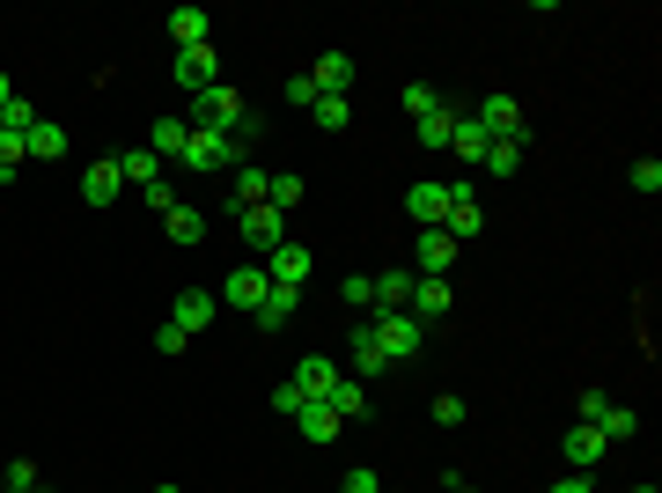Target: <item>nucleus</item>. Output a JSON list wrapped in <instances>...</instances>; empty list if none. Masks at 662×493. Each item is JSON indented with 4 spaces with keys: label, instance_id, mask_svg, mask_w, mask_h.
Listing matches in <instances>:
<instances>
[{
    "label": "nucleus",
    "instance_id": "nucleus-1",
    "mask_svg": "<svg viewBox=\"0 0 662 493\" xmlns=\"http://www.w3.org/2000/svg\"><path fill=\"white\" fill-rule=\"evenodd\" d=\"M192 125H199V133H244V125H250V103L236 97L228 81H214L206 97H192Z\"/></svg>",
    "mask_w": 662,
    "mask_h": 493
},
{
    "label": "nucleus",
    "instance_id": "nucleus-2",
    "mask_svg": "<svg viewBox=\"0 0 662 493\" xmlns=\"http://www.w3.org/2000/svg\"><path fill=\"white\" fill-rule=\"evenodd\" d=\"M368 332H375V346H383V361H413L419 339H427L413 310H368Z\"/></svg>",
    "mask_w": 662,
    "mask_h": 493
},
{
    "label": "nucleus",
    "instance_id": "nucleus-3",
    "mask_svg": "<svg viewBox=\"0 0 662 493\" xmlns=\"http://www.w3.org/2000/svg\"><path fill=\"white\" fill-rule=\"evenodd\" d=\"M236 148H244L236 133H199V125H192V141H184L177 163H184L192 177H221V170H236Z\"/></svg>",
    "mask_w": 662,
    "mask_h": 493
},
{
    "label": "nucleus",
    "instance_id": "nucleus-4",
    "mask_svg": "<svg viewBox=\"0 0 662 493\" xmlns=\"http://www.w3.org/2000/svg\"><path fill=\"white\" fill-rule=\"evenodd\" d=\"M464 258V244L449 236V228H419V244H413V266H419V280H449V266Z\"/></svg>",
    "mask_w": 662,
    "mask_h": 493
},
{
    "label": "nucleus",
    "instance_id": "nucleus-5",
    "mask_svg": "<svg viewBox=\"0 0 662 493\" xmlns=\"http://www.w3.org/2000/svg\"><path fill=\"white\" fill-rule=\"evenodd\" d=\"M214 81H221V52L214 45H184L177 52V89H184V97H206Z\"/></svg>",
    "mask_w": 662,
    "mask_h": 493
},
{
    "label": "nucleus",
    "instance_id": "nucleus-6",
    "mask_svg": "<svg viewBox=\"0 0 662 493\" xmlns=\"http://www.w3.org/2000/svg\"><path fill=\"white\" fill-rule=\"evenodd\" d=\"M441 228H449L457 244H479V228H486V206L471 199V177H464V184H449V214H441Z\"/></svg>",
    "mask_w": 662,
    "mask_h": 493
},
{
    "label": "nucleus",
    "instance_id": "nucleus-7",
    "mask_svg": "<svg viewBox=\"0 0 662 493\" xmlns=\"http://www.w3.org/2000/svg\"><path fill=\"white\" fill-rule=\"evenodd\" d=\"M471 119L486 125L493 141H530V125H523V103H515V97H479V111H471Z\"/></svg>",
    "mask_w": 662,
    "mask_h": 493
},
{
    "label": "nucleus",
    "instance_id": "nucleus-8",
    "mask_svg": "<svg viewBox=\"0 0 662 493\" xmlns=\"http://www.w3.org/2000/svg\"><path fill=\"white\" fill-rule=\"evenodd\" d=\"M236 236H244L250 250H280V244H288V214H272V206H244V214H236Z\"/></svg>",
    "mask_w": 662,
    "mask_h": 493
},
{
    "label": "nucleus",
    "instance_id": "nucleus-9",
    "mask_svg": "<svg viewBox=\"0 0 662 493\" xmlns=\"http://www.w3.org/2000/svg\"><path fill=\"white\" fill-rule=\"evenodd\" d=\"M266 266H236L228 272V288H221V302H228V310H236V317H258V302H266Z\"/></svg>",
    "mask_w": 662,
    "mask_h": 493
},
{
    "label": "nucleus",
    "instance_id": "nucleus-10",
    "mask_svg": "<svg viewBox=\"0 0 662 493\" xmlns=\"http://www.w3.org/2000/svg\"><path fill=\"white\" fill-rule=\"evenodd\" d=\"M310 272H317V258H310V250L294 244V236H288L280 250H266V280H272V288H302Z\"/></svg>",
    "mask_w": 662,
    "mask_h": 493
},
{
    "label": "nucleus",
    "instance_id": "nucleus-11",
    "mask_svg": "<svg viewBox=\"0 0 662 493\" xmlns=\"http://www.w3.org/2000/svg\"><path fill=\"white\" fill-rule=\"evenodd\" d=\"M310 89L317 97H346L354 89V52H324L317 67H310Z\"/></svg>",
    "mask_w": 662,
    "mask_h": 493
},
{
    "label": "nucleus",
    "instance_id": "nucleus-12",
    "mask_svg": "<svg viewBox=\"0 0 662 493\" xmlns=\"http://www.w3.org/2000/svg\"><path fill=\"white\" fill-rule=\"evenodd\" d=\"M119 192H125V170H119V155H111V163H89V170H81V199H89V206H111Z\"/></svg>",
    "mask_w": 662,
    "mask_h": 493
},
{
    "label": "nucleus",
    "instance_id": "nucleus-13",
    "mask_svg": "<svg viewBox=\"0 0 662 493\" xmlns=\"http://www.w3.org/2000/svg\"><path fill=\"white\" fill-rule=\"evenodd\" d=\"M214 310H221V295H206V288H184V295H177V317H170V324L199 339V332L214 324Z\"/></svg>",
    "mask_w": 662,
    "mask_h": 493
},
{
    "label": "nucleus",
    "instance_id": "nucleus-14",
    "mask_svg": "<svg viewBox=\"0 0 662 493\" xmlns=\"http://www.w3.org/2000/svg\"><path fill=\"white\" fill-rule=\"evenodd\" d=\"M405 214H413L419 228H441V214H449V184H413V192H405Z\"/></svg>",
    "mask_w": 662,
    "mask_h": 493
},
{
    "label": "nucleus",
    "instance_id": "nucleus-15",
    "mask_svg": "<svg viewBox=\"0 0 662 493\" xmlns=\"http://www.w3.org/2000/svg\"><path fill=\"white\" fill-rule=\"evenodd\" d=\"M294 427H302V442H332V435H339L346 419L332 413L324 397H302V413H294Z\"/></svg>",
    "mask_w": 662,
    "mask_h": 493
},
{
    "label": "nucleus",
    "instance_id": "nucleus-16",
    "mask_svg": "<svg viewBox=\"0 0 662 493\" xmlns=\"http://www.w3.org/2000/svg\"><path fill=\"white\" fill-rule=\"evenodd\" d=\"M449 148L464 155V163H486V148H493V133L479 119H471V111H457V125H449Z\"/></svg>",
    "mask_w": 662,
    "mask_h": 493
},
{
    "label": "nucleus",
    "instance_id": "nucleus-17",
    "mask_svg": "<svg viewBox=\"0 0 662 493\" xmlns=\"http://www.w3.org/2000/svg\"><path fill=\"white\" fill-rule=\"evenodd\" d=\"M604 449H611V442H604V435L582 419V427L566 435V471H596V464H604Z\"/></svg>",
    "mask_w": 662,
    "mask_h": 493
},
{
    "label": "nucleus",
    "instance_id": "nucleus-18",
    "mask_svg": "<svg viewBox=\"0 0 662 493\" xmlns=\"http://www.w3.org/2000/svg\"><path fill=\"white\" fill-rule=\"evenodd\" d=\"M162 236H170L177 250H192L199 236H206V214H199V206H184V199H177L170 214H162Z\"/></svg>",
    "mask_w": 662,
    "mask_h": 493
},
{
    "label": "nucleus",
    "instance_id": "nucleus-19",
    "mask_svg": "<svg viewBox=\"0 0 662 493\" xmlns=\"http://www.w3.org/2000/svg\"><path fill=\"white\" fill-rule=\"evenodd\" d=\"M23 148H30V163H59V155H67V125H59V119H37Z\"/></svg>",
    "mask_w": 662,
    "mask_h": 493
},
{
    "label": "nucleus",
    "instance_id": "nucleus-20",
    "mask_svg": "<svg viewBox=\"0 0 662 493\" xmlns=\"http://www.w3.org/2000/svg\"><path fill=\"white\" fill-rule=\"evenodd\" d=\"M184 141H192V119H155V125H147V148L162 155V163H177Z\"/></svg>",
    "mask_w": 662,
    "mask_h": 493
},
{
    "label": "nucleus",
    "instance_id": "nucleus-21",
    "mask_svg": "<svg viewBox=\"0 0 662 493\" xmlns=\"http://www.w3.org/2000/svg\"><path fill=\"white\" fill-rule=\"evenodd\" d=\"M272 177L258 170V163H236V199H228V214H244V206H266Z\"/></svg>",
    "mask_w": 662,
    "mask_h": 493
},
{
    "label": "nucleus",
    "instance_id": "nucleus-22",
    "mask_svg": "<svg viewBox=\"0 0 662 493\" xmlns=\"http://www.w3.org/2000/svg\"><path fill=\"white\" fill-rule=\"evenodd\" d=\"M449 125H457V103H435L427 119H413V141L419 148H449Z\"/></svg>",
    "mask_w": 662,
    "mask_h": 493
},
{
    "label": "nucleus",
    "instance_id": "nucleus-23",
    "mask_svg": "<svg viewBox=\"0 0 662 493\" xmlns=\"http://www.w3.org/2000/svg\"><path fill=\"white\" fill-rule=\"evenodd\" d=\"M413 317H449V280H419L413 272V302H405Z\"/></svg>",
    "mask_w": 662,
    "mask_h": 493
},
{
    "label": "nucleus",
    "instance_id": "nucleus-24",
    "mask_svg": "<svg viewBox=\"0 0 662 493\" xmlns=\"http://www.w3.org/2000/svg\"><path fill=\"white\" fill-rule=\"evenodd\" d=\"M332 383H339V369H332L324 354H310V361L294 369V391H302V397H332Z\"/></svg>",
    "mask_w": 662,
    "mask_h": 493
},
{
    "label": "nucleus",
    "instance_id": "nucleus-25",
    "mask_svg": "<svg viewBox=\"0 0 662 493\" xmlns=\"http://www.w3.org/2000/svg\"><path fill=\"white\" fill-rule=\"evenodd\" d=\"M413 302V272L391 266V272H375V310H405Z\"/></svg>",
    "mask_w": 662,
    "mask_h": 493
},
{
    "label": "nucleus",
    "instance_id": "nucleus-26",
    "mask_svg": "<svg viewBox=\"0 0 662 493\" xmlns=\"http://www.w3.org/2000/svg\"><path fill=\"white\" fill-rule=\"evenodd\" d=\"M206 30H214V15H206V8H177V15H170L177 52H184V45H206Z\"/></svg>",
    "mask_w": 662,
    "mask_h": 493
},
{
    "label": "nucleus",
    "instance_id": "nucleus-27",
    "mask_svg": "<svg viewBox=\"0 0 662 493\" xmlns=\"http://www.w3.org/2000/svg\"><path fill=\"white\" fill-rule=\"evenodd\" d=\"M119 170H125V184H141V192H147V184H162V155L133 148V155H119Z\"/></svg>",
    "mask_w": 662,
    "mask_h": 493
},
{
    "label": "nucleus",
    "instance_id": "nucleus-28",
    "mask_svg": "<svg viewBox=\"0 0 662 493\" xmlns=\"http://www.w3.org/2000/svg\"><path fill=\"white\" fill-rule=\"evenodd\" d=\"M294 302H302V288H266V302H258V324H266V332H280V324L294 317Z\"/></svg>",
    "mask_w": 662,
    "mask_h": 493
},
{
    "label": "nucleus",
    "instance_id": "nucleus-29",
    "mask_svg": "<svg viewBox=\"0 0 662 493\" xmlns=\"http://www.w3.org/2000/svg\"><path fill=\"white\" fill-rule=\"evenodd\" d=\"M354 369H361V376H383V369H391V361H383V346H375V332H368V317L354 324Z\"/></svg>",
    "mask_w": 662,
    "mask_h": 493
},
{
    "label": "nucleus",
    "instance_id": "nucleus-30",
    "mask_svg": "<svg viewBox=\"0 0 662 493\" xmlns=\"http://www.w3.org/2000/svg\"><path fill=\"white\" fill-rule=\"evenodd\" d=\"M324 405H332L339 419H368V391H361V383H346V376L332 383V397H324Z\"/></svg>",
    "mask_w": 662,
    "mask_h": 493
},
{
    "label": "nucleus",
    "instance_id": "nucleus-31",
    "mask_svg": "<svg viewBox=\"0 0 662 493\" xmlns=\"http://www.w3.org/2000/svg\"><path fill=\"white\" fill-rule=\"evenodd\" d=\"M310 119H317L324 133H346V125H354V103H346V97H317V103H310Z\"/></svg>",
    "mask_w": 662,
    "mask_h": 493
},
{
    "label": "nucleus",
    "instance_id": "nucleus-32",
    "mask_svg": "<svg viewBox=\"0 0 662 493\" xmlns=\"http://www.w3.org/2000/svg\"><path fill=\"white\" fill-rule=\"evenodd\" d=\"M596 435H604V442H626V435H640V413L633 405H611V413L596 419Z\"/></svg>",
    "mask_w": 662,
    "mask_h": 493
},
{
    "label": "nucleus",
    "instance_id": "nucleus-33",
    "mask_svg": "<svg viewBox=\"0 0 662 493\" xmlns=\"http://www.w3.org/2000/svg\"><path fill=\"white\" fill-rule=\"evenodd\" d=\"M479 170H493V177H515V170H523V141H493Z\"/></svg>",
    "mask_w": 662,
    "mask_h": 493
},
{
    "label": "nucleus",
    "instance_id": "nucleus-34",
    "mask_svg": "<svg viewBox=\"0 0 662 493\" xmlns=\"http://www.w3.org/2000/svg\"><path fill=\"white\" fill-rule=\"evenodd\" d=\"M266 206H272V214H294V206H302V177H272V192H266Z\"/></svg>",
    "mask_w": 662,
    "mask_h": 493
},
{
    "label": "nucleus",
    "instance_id": "nucleus-35",
    "mask_svg": "<svg viewBox=\"0 0 662 493\" xmlns=\"http://www.w3.org/2000/svg\"><path fill=\"white\" fill-rule=\"evenodd\" d=\"M30 125H37V103H30V97H8V111H0V133H23V141H30Z\"/></svg>",
    "mask_w": 662,
    "mask_h": 493
},
{
    "label": "nucleus",
    "instance_id": "nucleus-36",
    "mask_svg": "<svg viewBox=\"0 0 662 493\" xmlns=\"http://www.w3.org/2000/svg\"><path fill=\"white\" fill-rule=\"evenodd\" d=\"M626 177H633V192H640V199H655V192H662V163H655V155H640Z\"/></svg>",
    "mask_w": 662,
    "mask_h": 493
},
{
    "label": "nucleus",
    "instance_id": "nucleus-37",
    "mask_svg": "<svg viewBox=\"0 0 662 493\" xmlns=\"http://www.w3.org/2000/svg\"><path fill=\"white\" fill-rule=\"evenodd\" d=\"M346 310H375V280H368V272H346Z\"/></svg>",
    "mask_w": 662,
    "mask_h": 493
},
{
    "label": "nucleus",
    "instance_id": "nucleus-38",
    "mask_svg": "<svg viewBox=\"0 0 662 493\" xmlns=\"http://www.w3.org/2000/svg\"><path fill=\"white\" fill-rule=\"evenodd\" d=\"M30 163V148H23V133H0V177H15Z\"/></svg>",
    "mask_w": 662,
    "mask_h": 493
},
{
    "label": "nucleus",
    "instance_id": "nucleus-39",
    "mask_svg": "<svg viewBox=\"0 0 662 493\" xmlns=\"http://www.w3.org/2000/svg\"><path fill=\"white\" fill-rule=\"evenodd\" d=\"M0 479H8V493H30V486H37V464H30V457H15Z\"/></svg>",
    "mask_w": 662,
    "mask_h": 493
},
{
    "label": "nucleus",
    "instance_id": "nucleus-40",
    "mask_svg": "<svg viewBox=\"0 0 662 493\" xmlns=\"http://www.w3.org/2000/svg\"><path fill=\"white\" fill-rule=\"evenodd\" d=\"M435 419H441V427H464L471 405H464V397H435Z\"/></svg>",
    "mask_w": 662,
    "mask_h": 493
},
{
    "label": "nucleus",
    "instance_id": "nucleus-41",
    "mask_svg": "<svg viewBox=\"0 0 662 493\" xmlns=\"http://www.w3.org/2000/svg\"><path fill=\"white\" fill-rule=\"evenodd\" d=\"M435 89H427V81H413V89H405V111H413V119H427V111H435Z\"/></svg>",
    "mask_w": 662,
    "mask_h": 493
},
{
    "label": "nucleus",
    "instance_id": "nucleus-42",
    "mask_svg": "<svg viewBox=\"0 0 662 493\" xmlns=\"http://www.w3.org/2000/svg\"><path fill=\"white\" fill-rule=\"evenodd\" d=\"M604 413H611V391H596V383H588V391H582V419H588V427H596V419H604Z\"/></svg>",
    "mask_w": 662,
    "mask_h": 493
},
{
    "label": "nucleus",
    "instance_id": "nucleus-43",
    "mask_svg": "<svg viewBox=\"0 0 662 493\" xmlns=\"http://www.w3.org/2000/svg\"><path fill=\"white\" fill-rule=\"evenodd\" d=\"M339 493H383V479H375L368 464H354V471H346V486H339Z\"/></svg>",
    "mask_w": 662,
    "mask_h": 493
},
{
    "label": "nucleus",
    "instance_id": "nucleus-44",
    "mask_svg": "<svg viewBox=\"0 0 662 493\" xmlns=\"http://www.w3.org/2000/svg\"><path fill=\"white\" fill-rule=\"evenodd\" d=\"M147 206H155V214H170V206H177V184H170V177H162V184H147Z\"/></svg>",
    "mask_w": 662,
    "mask_h": 493
},
{
    "label": "nucleus",
    "instance_id": "nucleus-45",
    "mask_svg": "<svg viewBox=\"0 0 662 493\" xmlns=\"http://www.w3.org/2000/svg\"><path fill=\"white\" fill-rule=\"evenodd\" d=\"M288 103H294V111H310V103H317V89H310V75H294V81H288Z\"/></svg>",
    "mask_w": 662,
    "mask_h": 493
},
{
    "label": "nucleus",
    "instance_id": "nucleus-46",
    "mask_svg": "<svg viewBox=\"0 0 662 493\" xmlns=\"http://www.w3.org/2000/svg\"><path fill=\"white\" fill-rule=\"evenodd\" d=\"M155 346H162V354H184V346H192V332H177V324H162V332H155Z\"/></svg>",
    "mask_w": 662,
    "mask_h": 493
},
{
    "label": "nucleus",
    "instance_id": "nucleus-47",
    "mask_svg": "<svg viewBox=\"0 0 662 493\" xmlns=\"http://www.w3.org/2000/svg\"><path fill=\"white\" fill-rule=\"evenodd\" d=\"M272 413L294 419V413H302V391H294V383H280V391H272Z\"/></svg>",
    "mask_w": 662,
    "mask_h": 493
},
{
    "label": "nucleus",
    "instance_id": "nucleus-48",
    "mask_svg": "<svg viewBox=\"0 0 662 493\" xmlns=\"http://www.w3.org/2000/svg\"><path fill=\"white\" fill-rule=\"evenodd\" d=\"M552 493H596V486H588V471H566V479H560Z\"/></svg>",
    "mask_w": 662,
    "mask_h": 493
},
{
    "label": "nucleus",
    "instance_id": "nucleus-49",
    "mask_svg": "<svg viewBox=\"0 0 662 493\" xmlns=\"http://www.w3.org/2000/svg\"><path fill=\"white\" fill-rule=\"evenodd\" d=\"M441 493H479V486H471L464 471H441Z\"/></svg>",
    "mask_w": 662,
    "mask_h": 493
},
{
    "label": "nucleus",
    "instance_id": "nucleus-50",
    "mask_svg": "<svg viewBox=\"0 0 662 493\" xmlns=\"http://www.w3.org/2000/svg\"><path fill=\"white\" fill-rule=\"evenodd\" d=\"M8 97H15V81H8V75H0V111H8Z\"/></svg>",
    "mask_w": 662,
    "mask_h": 493
},
{
    "label": "nucleus",
    "instance_id": "nucleus-51",
    "mask_svg": "<svg viewBox=\"0 0 662 493\" xmlns=\"http://www.w3.org/2000/svg\"><path fill=\"white\" fill-rule=\"evenodd\" d=\"M633 493H662V486H633Z\"/></svg>",
    "mask_w": 662,
    "mask_h": 493
},
{
    "label": "nucleus",
    "instance_id": "nucleus-52",
    "mask_svg": "<svg viewBox=\"0 0 662 493\" xmlns=\"http://www.w3.org/2000/svg\"><path fill=\"white\" fill-rule=\"evenodd\" d=\"M155 493H177V486H155Z\"/></svg>",
    "mask_w": 662,
    "mask_h": 493
}]
</instances>
